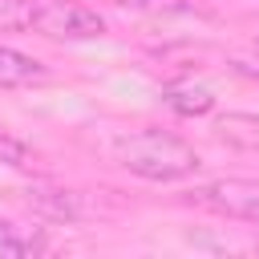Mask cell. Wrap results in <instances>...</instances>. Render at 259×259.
<instances>
[{
    "label": "cell",
    "mask_w": 259,
    "mask_h": 259,
    "mask_svg": "<svg viewBox=\"0 0 259 259\" xmlns=\"http://www.w3.org/2000/svg\"><path fill=\"white\" fill-rule=\"evenodd\" d=\"M162 101H166L174 113H182V117H202V113L214 109V93H210L206 85H170V89L162 93Z\"/></svg>",
    "instance_id": "cell-6"
},
{
    "label": "cell",
    "mask_w": 259,
    "mask_h": 259,
    "mask_svg": "<svg viewBox=\"0 0 259 259\" xmlns=\"http://www.w3.org/2000/svg\"><path fill=\"white\" fill-rule=\"evenodd\" d=\"M40 0H0V28H32Z\"/></svg>",
    "instance_id": "cell-8"
},
{
    "label": "cell",
    "mask_w": 259,
    "mask_h": 259,
    "mask_svg": "<svg viewBox=\"0 0 259 259\" xmlns=\"http://www.w3.org/2000/svg\"><path fill=\"white\" fill-rule=\"evenodd\" d=\"M125 4H146V8H166V12H182V0H125Z\"/></svg>",
    "instance_id": "cell-10"
},
{
    "label": "cell",
    "mask_w": 259,
    "mask_h": 259,
    "mask_svg": "<svg viewBox=\"0 0 259 259\" xmlns=\"http://www.w3.org/2000/svg\"><path fill=\"white\" fill-rule=\"evenodd\" d=\"M49 69L28 57V53H16L8 45H0V89H16V85H32V81H45Z\"/></svg>",
    "instance_id": "cell-5"
},
{
    "label": "cell",
    "mask_w": 259,
    "mask_h": 259,
    "mask_svg": "<svg viewBox=\"0 0 259 259\" xmlns=\"http://www.w3.org/2000/svg\"><path fill=\"white\" fill-rule=\"evenodd\" d=\"M0 162H4V166H28L32 154H28V146H24L20 138H12V134L0 130Z\"/></svg>",
    "instance_id": "cell-9"
},
{
    "label": "cell",
    "mask_w": 259,
    "mask_h": 259,
    "mask_svg": "<svg viewBox=\"0 0 259 259\" xmlns=\"http://www.w3.org/2000/svg\"><path fill=\"white\" fill-rule=\"evenodd\" d=\"M117 162L138 174V178H150V182H178L186 174L198 170V150L186 146L182 138L166 134V130H138V134H125L117 138L113 146Z\"/></svg>",
    "instance_id": "cell-1"
},
{
    "label": "cell",
    "mask_w": 259,
    "mask_h": 259,
    "mask_svg": "<svg viewBox=\"0 0 259 259\" xmlns=\"http://www.w3.org/2000/svg\"><path fill=\"white\" fill-rule=\"evenodd\" d=\"M36 251H45V235L36 227L0 223V255H36Z\"/></svg>",
    "instance_id": "cell-7"
},
{
    "label": "cell",
    "mask_w": 259,
    "mask_h": 259,
    "mask_svg": "<svg viewBox=\"0 0 259 259\" xmlns=\"http://www.w3.org/2000/svg\"><path fill=\"white\" fill-rule=\"evenodd\" d=\"M32 32L53 40H93L105 32V20L77 0H40L32 16Z\"/></svg>",
    "instance_id": "cell-2"
},
{
    "label": "cell",
    "mask_w": 259,
    "mask_h": 259,
    "mask_svg": "<svg viewBox=\"0 0 259 259\" xmlns=\"http://www.w3.org/2000/svg\"><path fill=\"white\" fill-rule=\"evenodd\" d=\"M28 206L45 219H57V223H73L81 219V194L77 190H65V186H28Z\"/></svg>",
    "instance_id": "cell-4"
},
{
    "label": "cell",
    "mask_w": 259,
    "mask_h": 259,
    "mask_svg": "<svg viewBox=\"0 0 259 259\" xmlns=\"http://www.w3.org/2000/svg\"><path fill=\"white\" fill-rule=\"evenodd\" d=\"M194 198L219 214H231V219H247V223H259V182L251 178H219V182H206L194 190Z\"/></svg>",
    "instance_id": "cell-3"
}]
</instances>
